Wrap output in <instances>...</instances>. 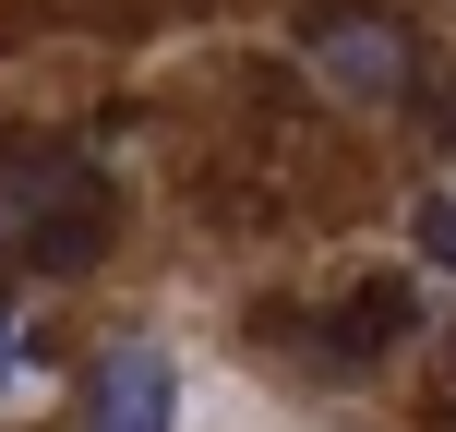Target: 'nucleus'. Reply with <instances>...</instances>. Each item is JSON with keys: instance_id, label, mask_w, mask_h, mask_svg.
Listing matches in <instances>:
<instances>
[{"instance_id": "nucleus-1", "label": "nucleus", "mask_w": 456, "mask_h": 432, "mask_svg": "<svg viewBox=\"0 0 456 432\" xmlns=\"http://www.w3.org/2000/svg\"><path fill=\"white\" fill-rule=\"evenodd\" d=\"M120 240V181L61 133H0V265L85 276Z\"/></svg>"}, {"instance_id": "nucleus-2", "label": "nucleus", "mask_w": 456, "mask_h": 432, "mask_svg": "<svg viewBox=\"0 0 456 432\" xmlns=\"http://www.w3.org/2000/svg\"><path fill=\"white\" fill-rule=\"evenodd\" d=\"M300 48H313V72L337 96H361V109H396V96L420 85V37L385 0H313V12H300Z\"/></svg>"}, {"instance_id": "nucleus-3", "label": "nucleus", "mask_w": 456, "mask_h": 432, "mask_svg": "<svg viewBox=\"0 0 456 432\" xmlns=\"http://www.w3.org/2000/svg\"><path fill=\"white\" fill-rule=\"evenodd\" d=\"M96 432H181V372L157 337H120L96 361Z\"/></svg>"}, {"instance_id": "nucleus-4", "label": "nucleus", "mask_w": 456, "mask_h": 432, "mask_svg": "<svg viewBox=\"0 0 456 432\" xmlns=\"http://www.w3.org/2000/svg\"><path fill=\"white\" fill-rule=\"evenodd\" d=\"M420 324V300H409V276H372V289H348L337 313H324V361L337 372H361V361H385L396 337Z\"/></svg>"}, {"instance_id": "nucleus-5", "label": "nucleus", "mask_w": 456, "mask_h": 432, "mask_svg": "<svg viewBox=\"0 0 456 432\" xmlns=\"http://www.w3.org/2000/svg\"><path fill=\"white\" fill-rule=\"evenodd\" d=\"M37 372H48V348H37V324H24L12 300H0V409H12V396L37 385Z\"/></svg>"}, {"instance_id": "nucleus-6", "label": "nucleus", "mask_w": 456, "mask_h": 432, "mask_svg": "<svg viewBox=\"0 0 456 432\" xmlns=\"http://www.w3.org/2000/svg\"><path fill=\"white\" fill-rule=\"evenodd\" d=\"M444 420H456V348H444Z\"/></svg>"}]
</instances>
